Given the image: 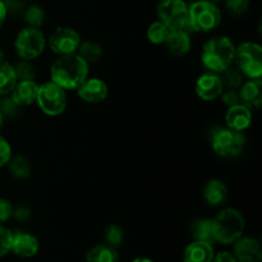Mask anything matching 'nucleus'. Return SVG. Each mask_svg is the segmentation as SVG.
Wrapping results in <instances>:
<instances>
[{"mask_svg": "<svg viewBox=\"0 0 262 262\" xmlns=\"http://www.w3.org/2000/svg\"><path fill=\"white\" fill-rule=\"evenodd\" d=\"M89 77V63L78 54L61 55L50 69L51 82L63 90H77Z\"/></svg>", "mask_w": 262, "mask_h": 262, "instance_id": "f257e3e1", "label": "nucleus"}, {"mask_svg": "<svg viewBox=\"0 0 262 262\" xmlns=\"http://www.w3.org/2000/svg\"><path fill=\"white\" fill-rule=\"evenodd\" d=\"M235 45L228 36H216L205 42L201 61L206 69L220 74L234 61Z\"/></svg>", "mask_w": 262, "mask_h": 262, "instance_id": "f03ea898", "label": "nucleus"}, {"mask_svg": "<svg viewBox=\"0 0 262 262\" xmlns=\"http://www.w3.org/2000/svg\"><path fill=\"white\" fill-rule=\"evenodd\" d=\"M245 225V217L237 209L228 207L222 210L212 220L215 242L222 245H232L242 237Z\"/></svg>", "mask_w": 262, "mask_h": 262, "instance_id": "7ed1b4c3", "label": "nucleus"}, {"mask_svg": "<svg viewBox=\"0 0 262 262\" xmlns=\"http://www.w3.org/2000/svg\"><path fill=\"white\" fill-rule=\"evenodd\" d=\"M189 26L192 31L211 32L222 22L220 9L210 0H199L188 7Z\"/></svg>", "mask_w": 262, "mask_h": 262, "instance_id": "20e7f679", "label": "nucleus"}, {"mask_svg": "<svg viewBox=\"0 0 262 262\" xmlns=\"http://www.w3.org/2000/svg\"><path fill=\"white\" fill-rule=\"evenodd\" d=\"M158 17L170 31H192L188 5L184 0H161L158 5Z\"/></svg>", "mask_w": 262, "mask_h": 262, "instance_id": "39448f33", "label": "nucleus"}, {"mask_svg": "<svg viewBox=\"0 0 262 262\" xmlns=\"http://www.w3.org/2000/svg\"><path fill=\"white\" fill-rule=\"evenodd\" d=\"M246 136L243 132L229 129V128H217L211 135V146L215 152L222 158H235L241 155L246 145Z\"/></svg>", "mask_w": 262, "mask_h": 262, "instance_id": "423d86ee", "label": "nucleus"}, {"mask_svg": "<svg viewBox=\"0 0 262 262\" xmlns=\"http://www.w3.org/2000/svg\"><path fill=\"white\" fill-rule=\"evenodd\" d=\"M234 60L243 76L250 79L262 76V49L256 42H243L235 48Z\"/></svg>", "mask_w": 262, "mask_h": 262, "instance_id": "0eeeda50", "label": "nucleus"}, {"mask_svg": "<svg viewBox=\"0 0 262 262\" xmlns=\"http://www.w3.org/2000/svg\"><path fill=\"white\" fill-rule=\"evenodd\" d=\"M46 46L45 35L40 28L26 27L18 32L14 41V49L23 60H32L43 53Z\"/></svg>", "mask_w": 262, "mask_h": 262, "instance_id": "6e6552de", "label": "nucleus"}, {"mask_svg": "<svg viewBox=\"0 0 262 262\" xmlns=\"http://www.w3.org/2000/svg\"><path fill=\"white\" fill-rule=\"evenodd\" d=\"M36 101L43 114L49 115V117L60 115L67 107L66 90L51 81L45 82L38 86Z\"/></svg>", "mask_w": 262, "mask_h": 262, "instance_id": "1a4fd4ad", "label": "nucleus"}, {"mask_svg": "<svg viewBox=\"0 0 262 262\" xmlns=\"http://www.w3.org/2000/svg\"><path fill=\"white\" fill-rule=\"evenodd\" d=\"M79 43L81 36L72 27H58L49 37V48L59 56L76 54Z\"/></svg>", "mask_w": 262, "mask_h": 262, "instance_id": "9d476101", "label": "nucleus"}, {"mask_svg": "<svg viewBox=\"0 0 262 262\" xmlns=\"http://www.w3.org/2000/svg\"><path fill=\"white\" fill-rule=\"evenodd\" d=\"M224 91V86L220 79L219 74L204 73L197 78L196 81V94L204 101H214L220 97L222 92Z\"/></svg>", "mask_w": 262, "mask_h": 262, "instance_id": "9b49d317", "label": "nucleus"}, {"mask_svg": "<svg viewBox=\"0 0 262 262\" xmlns=\"http://www.w3.org/2000/svg\"><path fill=\"white\" fill-rule=\"evenodd\" d=\"M78 96L90 104L104 101L109 94L107 84L100 78H86L83 83L77 89Z\"/></svg>", "mask_w": 262, "mask_h": 262, "instance_id": "f8f14e48", "label": "nucleus"}, {"mask_svg": "<svg viewBox=\"0 0 262 262\" xmlns=\"http://www.w3.org/2000/svg\"><path fill=\"white\" fill-rule=\"evenodd\" d=\"M234 257L238 262H261L260 242L255 238L241 237L234 242Z\"/></svg>", "mask_w": 262, "mask_h": 262, "instance_id": "ddd939ff", "label": "nucleus"}, {"mask_svg": "<svg viewBox=\"0 0 262 262\" xmlns=\"http://www.w3.org/2000/svg\"><path fill=\"white\" fill-rule=\"evenodd\" d=\"M225 122H227V128L229 129L243 132L252 123V112L250 107L239 102V104L229 106L225 114Z\"/></svg>", "mask_w": 262, "mask_h": 262, "instance_id": "4468645a", "label": "nucleus"}, {"mask_svg": "<svg viewBox=\"0 0 262 262\" xmlns=\"http://www.w3.org/2000/svg\"><path fill=\"white\" fill-rule=\"evenodd\" d=\"M40 243L35 235L30 233H15L12 238V250L19 257H33L38 252Z\"/></svg>", "mask_w": 262, "mask_h": 262, "instance_id": "2eb2a0df", "label": "nucleus"}, {"mask_svg": "<svg viewBox=\"0 0 262 262\" xmlns=\"http://www.w3.org/2000/svg\"><path fill=\"white\" fill-rule=\"evenodd\" d=\"M241 102L250 109H258L262 104V82L261 78L248 79L243 82L239 91Z\"/></svg>", "mask_w": 262, "mask_h": 262, "instance_id": "dca6fc26", "label": "nucleus"}, {"mask_svg": "<svg viewBox=\"0 0 262 262\" xmlns=\"http://www.w3.org/2000/svg\"><path fill=\"white\" fill-rule=\"evenodd\" d=\"M38 84L35 81H18L10 97L18 106H28L36 101Z\"/></svg>", "mask_w": 262, "mask_h": 262, "instance_id": "f3484780", "label": "nucleus"}, {"mask_svg": "<svg viewBox=\"0 0 262 262\" xmlns=\"http://www.w3.org/2000/svg\"><path fill=\"white\" fill-rule=\"evenodd\" d=\"M165 48L171 55L182 56L186 55L191 50V37L188 31H170L165 40Z\"/></svg>", "mask_w": 262, "mask_h": 262, "instance_id": "a211bd4d", "label": "nucleus"}, {"mask_svg": "<svg viewBox=\"0 0 262 262\" xmlns=\"http://www.w3.org/2000/svg\"><path fill=\"white\" fill-rule=\"evenodd\" d=\"M215 253L212 245L193 241L184 250L183 262H212Z\"/></svg>", "mask_w": 262, "mask_h": 262, "instance_id": "6ab92c4d", "label": "nucleus"}, {"mask_svg": "<svg viewBox=\"0 0 262 262\" xmlns=\"http://www.w3.org/2000/svg\"><path fill=\"white\" fill-rule=\"evenodd\" d=\"M204 199L210 206H220L228 200V187L220 179H211L204 188Z\"/></svg>", "mask_w": 262, "mask_h": 262, "instance_id": "aec40b11", "label": "nucleus"}, {"mask_svg": "<svg viewBox=\"0 0 262 262\" xmlns=\"http://www.w3.org/2000/svg\"><path fill=\"white\" fill-rule=\"evenodd\" d=\"M191 233L194 241L200 242H206L212 245L215 243L214 237V227H212V220L210 219H197L191 224Z\"/></svg>", "mask_w": 262, "mask_h": 262, "instance_id": "412c9836", "label": "nucleus"}, {"mask_svg": "<svg viewBox=\"0 0 262 262\" xmlns=\"http://www.w3.org/2000/svg\"><path fill=\"white\" fill-rule=\"evenodd\" d=\"M87 262H119L117 250L109 245L95 246L87 252Z\"/></svg>", "mask_w": 262, "mask_h": 262, "instance_id": "4be33fe9", "label": "nucleus"}, {"mask_svg": "<svg viewBox=\"0 0 262 262\" xmlns=\"http://www.w3.org/2000/svg\"><path fill=\"white\" fill-rule=\"evenodd\" d=\"M17 82L18 79L12 64L2 61L0 63V96H8L12 94Z\"/></svg>", "mask_w": 262, "mask_h": 262, "instance_id": "5701e85b", "label": "nucleus"}, {"mask_svg": "<svg viewBox=\"0 0 262 262\" xmlns=\"http://www.w3.org/2000/svg\"><path fill=\"white\" fill-rule=\"evenodd\" d=\"M7 165L9 168V173L15 179H27L32 171L31 161L23 155L12 156Z\"/></svg>", "mask_w": 262, "mask_h": 262, "instance_id": "b1692460", "label": "nucleus"}, {"mask_svg": "<svg viewBox=\"0 0 262 262\" xmlns=\"http://www.w3.org/2000/svg\"><path fill=\"white\" fill-rule=\"evenodd\" d=\"M78 55L81 56L83 60L87 63H96V61L101 60L102 58V48L96 42L92 41H84V42L79 43L78 48Z\"/></svg>", "mask_w": 262, "mask_h": 262, "instance_id": "393cba45", "label": "nucleus"}, {"mask_svg": "<svg viewBox=\"0 0 262 262\" xmlns=\"http://www.w3.org/2000/svg\"><path fill=\"white\" fill-rule=\"evenodd\" d=\"M220 79L223 82V86L227 87V89L232 90H238L241 89V86L243 84V74L237 67H232L227 68L225 71H223L220 73Z\"/></svg>", "mask_w": 262, "mask_h": 262, "instance_id": "a878e982", "label": "nucleus"}, {"mask_svg": "<svg viewBox=\"0 0 262 262\" xmlns=\"http://www.w3.org/2000/svg\"><path fill=\"white\" fill-rule=\"evenodd\" d=\"M169 32H170V30L161 20H156L147 28V38L150 42L160 45V43L165 42Z\"/></svg>", "mask_w": 262, "mask_h": 262, "instance_id": "bb28decb", "label": "nucleus"}, {"mask_svg": "<svg viewBox=\"0 0 262 262\" xmlns=\"http://www.w3.org/2000/svg\"><path fill=\"white\" fill-rule=\"evenodd\" d=\"M18 81H35L37 76L36 67L31 63V60H20L13 66Z\"/></svg>", "mask_w": 262, "mask_h": 262, "instance_id": "cd10ccee", "label": "nucleus"}, {"mask_svg": "<svg viewBox=\"0 0 262 262\" xmlns=\"http://www.w3.org/2000/svg\"><path fill=\"white\" fill-rule=\"evenodd\" d=\"M25 20L30 27L38 28L45 20V12L40 5H31L25 12Z\"/></svg>", "mask_w": 262, "mask_h": 262, "instance_id": "c85d7f7f", "label": "nucleus"}, {"mask_svg": "<svg viewBox=\"0 0 262 262\" xmlns=\"http://www.w3.org/2000/svg\"><path fill=\"white\" fill-rule=\"evenodd\" d=\"M105 239H106L107 245L112 247H119L124 241V232L119 225L112 224L105 230Z\"/></svg>", "mask_w": 262, "mask_h": 262, "instance_id": "c756f323", "label": "nucleus"}, {"mask_svg": "<svg viewBox=\"0 0 262 262\" xmlns=\"http://www.w3.org/2000/svg\"><path fill=\"white\" fill-rule=\"evenodd\" d=\"M250 7V0H227L228 12L234 17L245 14Z\"/></svg>", "mask_w": 262, "mask_h": 262, "instance_id": "7c9ffc66", "label": "nucleus"}, {"mask_svg": "<svg viewBox=\"0 0 262 262\" xmlns=\"http://www.w3.org/2000/svg\"><path fill=\"white\" fill-rule=\"evenodd\" d=\"M12 238L13 233L8 230L7 228L0 227V257H4L5 255L12 250Z\"/></svg>", "mask_w": 262, "mask_h": 262, "instance_id": "2f4dec72", "label": "nucleus"}, {"mask_svg": "<svg viewBox=\"0 0 262 262\" xmlns=\"http://www.w3.org/2000/svg\"><path fill=\"white\" fill-rule=\"evenodd\" d=\"M0 101V112L4 117H15L18 113V105L13 101L12 97H5Z\"/></svg>", "mask_w": 262, "mask_h": 262, "instance_id": "473e14b6", "label": "nucleus"}, {"mask_svg": "<svg viewBox=\"0 0 262 262\" xmlns=\"http://www.w3.org/2000/svg\"><path fill=\"white\" fill-rule=\"evenodd\" d=\"M12 156V147L9 142L0 136V168L7 165Z\"/></svg>", "mask_w": 262, "mask_h": 262, "instance_id": "72a5a7b5", "label": "nucleus"}, {"mask_svg": "<svg viewBox=\"0 0 262 262\" xmlns=\"http://www.w3.org/2000/svg\"><path fill=\"white\" fill-rule=\"evenodd\" d=\"M220 96H222V101L224 102L227 106H233V105H237L241 102L239 92H238L237 90L228 89L227 91H223Z\"/></svg>", "mask_w": 262, "mask_h": 262, "instance_id": "f704fd0d", "label": "nucleus"}, {"mask_svg": "<svg viewBox=\"0 0 262 262\" xmlns=\"http://www.w3.org/2000/svg\"><path fill=\"white\" fill-rule=\"evenodd\" d=\"M13 206L7 199L0 197V223H5L12 217Z\"/></svg>", "mask_w": 262, "mask_h": 262, "instance_id": "c9c22d12", "label": "nucleus"}, {"mask_svg": "<svg viewBox=\"0 0 262 262\" xmlns=\"http://www.w3.org/2000/svg\"><path fill=\"white\" fill-rule=\"evenodd\" d=\"M12 216L14 219L19 220V222H26V220L30 219L31 210L27 206H25V205H18L17 207H13Z\"/></svg>", "mask_w": 262, "mask_h": 262, "instance_id": "e433bc0d", "label": "nucleus"}, {"mask_svg": "<svg viewBox=\"0 0 262 262\" xmlns=\"http://www.w3.org/2000/svg\"><path fill=\"white\" fill-rule=\"evenodd\" d=\"M212 262H238L237 258L234 257V255L229 252H220L216 256H214V260Z\"/></svg>", "mask_w": 262, "mask_h": 262, "instance_id": "4c0bfd02", "label": "nucleus"}, {"mask_svg": "<svg viewBox=\"0 0 262 262\" xmlns=\"http://www.w3.org/2000/svg\"><path fill=\"white\" fill-rule=\"evenodd\" d=\"M5 17H7V7H5L4 2L0 0V28H2L3 23H4Z\"/></svg>", "mask_w": 262, "mask_h": 262, "instance_id": "58836bf2", "label": "nucleus"}, {"mask_svg": "<svg viewBox=\"0 0 262 262\" xmlns=\"http://www.w3.org/2000/svg\"><path fill=\"white\" fill-rule=\"evenodd\" d=\"M132 262H154V261H151L150 258H143V257H141V258H136V260H133Z\"/></svg>", "mask_w": 262, "mask_h": 262, "instance_id": "ea45409f", "label": "nucleus"}, {"mask_svg": "<svg viewBox=\"0 0 262 262\" xmlns=\"http://www.w3.org/2000/svg\"><path fill=\"white\" fill-rule=\"evenodd\" d=\"M3 124H4V115H3L2 112H0V129H2Z\"/></svg>", "mask_w": 262, "mask_h": 262, "instance_id": "a19ab883", "label": "nucleus"}, {"mask_svg": "<svg viewBox=\"0 0 262 262\" xmlns=\"http://www.w3.org/2000/svg\"><path fill=\"white\" fill-rule=\"evenodd\" d=\"M2 61H4V51L0 49V63H2Z\"/></svg>", "mask_w": 262, "mask_h": 262, "instance_id": "79ce46f5", "label": "nucleus"}, {"mask_svg": "<svg viewBox=\"0 0 262 262\" xmlns=\"http://www.w3.org/2000/svg\"><path fill=\"white\" fill-rule=\"evenodd\" d=\"M210 2H219V0H210Z\"/></svg>", "mask_w": 262, "mask_h": 262, "instance_id": "37998d69", "label": "nucleus"}]
</instances>
